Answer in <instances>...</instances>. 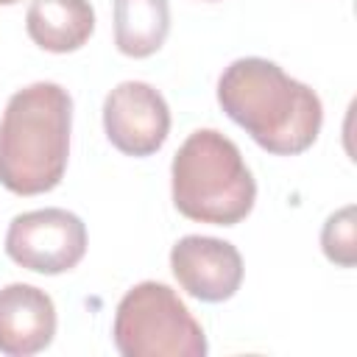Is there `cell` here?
I'll return each mask as SVG.
<instances>
[{
  "instance_id": "cell-1",
  "label": "cell",
  "mask_w": 357,
  "mask_h": 357,
  "mask_svg": "<svg viewBox=\"0 0 357 357\" xmlns=\"http://www.w3.org/2000/svg\"><path fill=\"white\" fill-rule=\"evenodd\" d=\"M218 103L259 148L276 156L304 153L318 139L324 123L315 89L262 56L237 59L223 70Z\"/></svg>"
},
{
  "instance_id": "cell-2",
  "label": "cell",
  "mask_w": 357,
  "mask_h": 357,
  "mask_svg": "<svg viewBox=\"0 0 357 357\" xmlns=\"http://www.w3.org/2000/svg\"><path fill=\"white\" fill-rule=\"evenodd\" d=\"M73 98L53 81L17 89L0 117V184L39 195L61 184L70 159Z\"/></svg>"
},
{
  "instance_id": "cell-3",
  "label": "cell",
  "mask_w": 357,
  "mask_h": 357,
  "mask_svg": "<svg viewBox=\"0 0 357 357\" xmlns=\"http://www.w3.org/2000/svg\"><path fill=\"white\" fill-rule=\"evenodd\" d=\"M170 190L184 218L212 226L245 220L257 201V181L240 148L215 128H198L178 145Z\"/></svg>"
},
{
  "instance_id": "cell-4",
  "label": "cell",
  "mask_w": 357,
  "mask_h": 357,
  "mask_svg": "<svg viewBox=\"0 0 357 357\" xmlns=\"http://www.w3.org/2000/svg\"><path fill=\"white\" fill-rule=\"evenodd\" d=\"M114 349L123 357H204L206 335L170 284L139 282L114 310Z\"/></svg>"
},
{
  "instance_id": "cell-5",
  "label": "cell",
  "mask_w": 357,
  "mask_h": 357,
  "mask_svg": "<svg viewBox=\"0 0 357 357\" xmlns=\"http://www.w3.org/2000/svg\"><path fill=\"white\" fill-rule=\"evenodd\" d=\"M6 254L33 273H67L86 254V226L75 212L59 206L22 212L8 223Z\"/></svg>"
},
{
  "instance_id": "cell-6",
  "label": "cell",
  "mask_w": 357,
  "mask_h": 357,
  "mask_svg": "<svg viewBox=\"0 0 357 357\" xmlns=\"http://www.w3.org/2000/svg\"><path fill=\"white\" fill-rule=\"evenodd\" d=\"M103 128L120 153L151 156L170 134L167 100L145 81H123L103 100Z\"/></svg>"
},
{
  "instance_id": "cell-7",
  "label": "cell",
  "mask_w": 357,
  "mask_h": 357,
  "mask_svg": "<svg viewBox=\"0 0 357 357\" xmlns=\"http://www.w3.org/2000/svg\"><path fill=\"white\" fill-rule=\"evenodd\" d=\"M170 271L192 298L218 304L240 290L243 257L229 240L187 234L170 248Z\"/></svg>"
},
{
  "instance_id": "cell-8",
  "label": "cell",
  "mask_w": 357,
  "mask_h": 357,
  "mask_svg": "<svg viewBox=\"0 0 357 357\" xmlns=\"http://www.w3.org/2000/svg\"><path fill=\"white\" fill-rule=\"evenodd\" d=\"M56 335L53 298L25 282H11L0 290V354L31 357L45 351Z\"/></svg>"
},
{
  "instance_id": "cell-9",
  "label": "cell",
  "mask_w": 357,
  "mask_h": 357,
  "mask_svg": "<svg viewBox=\"0 0 357 357\" xmlns=\"http://www.w3.org/2000/svg\"><path fill=\"white\" fill-rule=\"evenodd\" d=\"M25 31L47 53H73L89 42L95 8L89 0H31Z\"/></svg>"
},
{
  "instance_id": "cell-10",
  "label": "cell",
  "mask_w": 357,
  "mask_h": 357,
  "mask_svg": "<svg viewBox=\"0 0 357 357\" xmlns=\"http://www.w3.org/2000/svg\"><path fill=\"white\" fill-rule=\"evenodd\" d=\"M170 33L167 0H114V45L123 56L148 59Z\"/></svg>"
},
{
  "instance_id": "cell-11",
  "label": "cell",
  "mask_w": 357,
  "mask_h": 357,
  "mask_svg": "<svg viewBox=\"0 0 357 357\" xmlns=\"http://www.w3.org/2000/svg\"><path fill=\"white\" fill-rule=\"evenodd\" d=\"M357 209L354 204H346L343 209L332 212L321 229V248L329 262L340 268H354L357 262Z\"/></svg>"
},
{
  "instance_id": "cell-12",
  "label": "cell",
  "mask_w": 357,
  "mask_h": 357,
  "mask_svg": "<svg viewBox=\"0 0 357 357\" xmlns=\"http://www.w3.org/2000/svg\"><path fill=\"white\" fill-rule=\"evenodd\" d=\"M14 3H20V0H0V6H14Z\"/></svg>"
}]
</instances>
